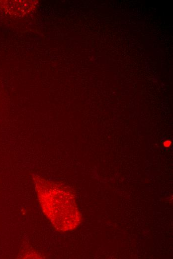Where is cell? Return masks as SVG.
<instances>
[{"label":"cell","mask_w":173,"mask_h":259,"mask_svg":"<svg viewBox=\"0 0 173 259\" xmlns=\"http://www.w3.org/2000/svg\"><path fill=\"white\" fill-rule=\"evenodd\" d=\"M171 144V141L170 140H167L164 142V145L165 147H169Z\"/></svg>","instance_id":"7a4b0ae2"},{"label":"cell","mask_w":173,"mask_h":259,"mask_svg":"<svg viewBox=\"0 0 173 259\" xmlns=\"http://www.w3.org/2000/svg\"><path fill=\"white\" fill-rule=\"evenodd\" d=\"M35 190L44 214L60 231L76 228L81 216L75 197L66 187L40 176H34Z\"/></svg>","instance_id":"6da1fadb"}]
</instances>
